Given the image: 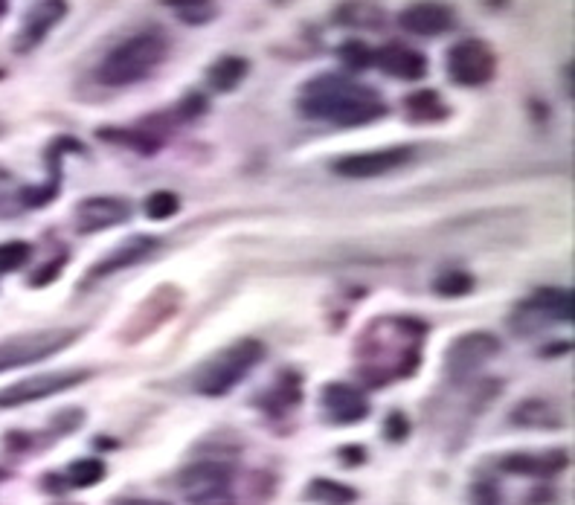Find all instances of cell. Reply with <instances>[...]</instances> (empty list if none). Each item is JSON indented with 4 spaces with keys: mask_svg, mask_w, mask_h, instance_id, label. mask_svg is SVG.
Here are the masks:
<instances>
[{
    "mask_svg": "<svg viewBox=\"0 0 575 505\" xmlns=\"http://www.w3.org/2000/svg\"><path fill=\"white\" fill-rule=\"evenodd\" d=\"M297 108L303 117L332 122L340 128L369 125L387 114V105L378 96V90L358 85L346 76H332V73L308 82L303 96L297 99Z\"/></svg>",
    "mask_w": 575,
    "mask_h": 505,
    "instance_id": "1",
    "label": "cell"
},
{
    "mask_svg": "<svg viewBox=\"0 0 575 505\" xmlns=\"http://www.w3.org/2000/svg\"><path fill=\"white\" fill-rule=\"evenodd\" d=\"M169 56V41L157 30H143L117 44L96 70L105 88H128L152 76Z\"/></svg>",
    "mask_w": 575,
    "mask_h": 505,
    "instance_id": "2",
    "label": "cell"
},
{
    "mask_svg": "<svg viewBox=\"0 0 575 505\" xmlns=\"http://www.w3.org/2000/svg\"><path fill=\"white\" fill-rule=\"evenodd\" d=\"M262 357H265V346L253 337H244L239 343L221 349L218 355H212L210 360H204L192 372L189 387L204 398H224L262 363Z\"/></svg>",
    "mask_w": 575,
    "mask_h": 505,
    "instance_id": "3",
    "label": "cell"
},
{
    "mask_svg": "<svg viewBox=\"0 0 575 505\" xmlns=\"http://www.w3.org/2000/svg\"><path fill=\"white\" fill-rule=\"evenodd\" d=\"M236 468L224 459L192 462L178 474V488L189 505H239L233 494Z\"/></svg>",
    "mask_w": 575,
    "mask_h": 505,
    "instance_id": "4",
    "label": "cell"
},
{
    "mask_svg": "<svg viewBox=\"0 0 575 505\" xmlns=\"http://www.w3.org/2000/svg\"><path fill=\"white\" fill-rule=\"evenodd\" d=\"M79 337H82L79 328H44V331L9 337L0 343V372L44 363L47 357L59 355L67 346H73Z\"/></svg>",
    "mask_w": 575,
    "mask_h": 505,
    "instance_id": "5",
    "label": "cell"
},
{
    "mask_svg": "<svg viewBox=\"0 0 575 505\" xmlns=\"http://www.w3.org/2000/svg\"><path fill=\"white\" fill-rule=\"evenodd\" d=\"M445 70H448V79L459 88H483L497 76V56L485 41L468 38L448 50Z\"/></svg>",
    "mask_w": 575,
    "mask_h": 505,
    "instance_id": "6",
    "label": "cell"
},
{
    "mask_svg": "<svg viewBox=\"0 0 575 505\" xmlns=\"http://www.w3.org/2000/svg\"><path fill=\"white\" fill-rule=\"evenodd\" d=\"M91 378V369H64V372L32 375L27 381H18V384H12V387L0 389V410H12V407H24V404H35V401L53 398V395H59V392L82 387V384L91 381Z\"/></svg>",
    "mask_w": 575,
    "mask_h": 505,
    "instance_id": "7",
    "label": "cell"
},
{
    "mask_svg": "<svg viewBox=\"0 0 575 505\" xmlns=\"http://www.w3.org/2000/svg\"><path fill=\"white\" fill-rule=\"evenodd\" d=\"M497 352H500V343L488 331H471V334L456 337L445 355V369H448L451 384L456 387L468 384Z\"/></svg>",
    "mask_w": 575,
    "mask_h": 505,
    "instance_id": "8",
    "label": "cell"
},
{
    "mask_svg": "<svg viewBox=\"0 0 575 505\" xmlns=\"http://www.w3.org/2000/svg\"><path fill=\"white\" fill-rule=\"evenodd\" d=\"M573 291L564 288H544L529 302L520 305L515 317V328L520 334H532L538 328L573 323Z\"/></svg>",
    "mask_w": 575,
    "mask_h": 505,
    "instance_id": "9",
    "label": "cell"
},
{
    "mask_svg": "<svg viewBox=\"0 0 575 505\" xmlns=\"http://www.w3.org/2000/svg\"><path fill=\"white\" fill-rule=\"evenodd\" d=\"M416 149L413 146H390V149L378 151H361V154H346L340 160H334L332 172L340 178L366 180V178H381L387 172H393L398 166L410 163Z\"/></svg>",
    "mask_w": 575,
    "mask_h": 505,
    "instance_id": "10",
    "label": "cell"
},
{
    "mask_svg": "<svg viewBox=\"0 0 575 505\" xmlns=\"http://www.w3.org/2000/svg\"><path fill=\"white\" fill-rule=\"evenodd\" d=\"M67 0H38L30 12L24 15V24L15 35V53H32L35 47L44 44V38L59 27L67 18Z\"/></svg>",
    "mask_w": 575,
    "mask_h": 505,
    "instance_id": "11",
    "label": "cell"
},
{
    "mask_svg": "<svg viewBox=\"0 0 575 505\" xmlns=\"http://www.w3.org/2000/svg\"><path fill=\"white\" fill-rule=\"evenodd\" d=\"M398 24H401V30L410 32V35L436 38V35H445V32L454 30L456 12L454 6L439 3V0H419V3H410L407 9H401Z\"/></svg>",
    "mask_w": 575,
    "mask_h": 505,
    "instance_id": "12",
    "label": "cell"
},
{
    "mask_svg": "<svg viewBox=\"0 0 575 505\" xmlns=\"http://www.w3.org/2000/svg\"><path fill=\"white\" fill-rule=\"evenodd\" d=\"M372 67H378L381 73L398 82H419L427 76V56L407 44L390 41L372 50Z\"/></svg>",
    "mask_w": 575,
    "mask_h": 505,
    "instance_id": "13",
    "label": "cell"
},
{
    "mask_svg": "<svg viewBox=\"0 0 575 505\" xmlns=\"http://www.w3.org/2000/svg\"><path fill=\"white\" fill-rule=\"evenodd\" d=\"M320 407L334 424H358L369 416V398L352 384H326L320 392Z\"/></svg>",
    "mask_w": 575,
    "mask_h": 505,
    "instance_id": "14",
    "label": "cell"
},
{
    "mask_svg": "<svg viewBox=\"0 0 575 505\" xmlns=\"http://www.w3.org/2000/svg\"><path fill=\"white\" fill-rule=\"evenodd\" d=\"M128 221V204L122 198H88L76 207V230L79 233H99Z\"/></svg>",
    "mask_w": 575,
    "mask_h": 505,
    "instance_id": "15",
    "label": "cell"
},
{
    "mask_svg": "<svg viewBox=\"0 0 575 505\" xmlns=\"http://www.w3.org/2000/svg\"><path fill=\"white\" fill-rule=\"evenodd\" d=\"M570 465V453L567 450H544V453H509L500 459V471L520 476H552L561 474Z\"/></svg>",
    "mask_w": 575,
    "mask_h": 505,
    "instance_id": "16",
    "label": "cell"
},
{
    "mask_svg": "<svg viewBox=\"0 0 575 505\" xmlns=\"http://www.w3.org/2000/svg\"><path fill=\"white\" fill-rule=\"evenodd\" d=\"M154 247H157V241H154L152 236L128 238L125 244L114 247L102 262H96V265L88 270V282L105 279V276H111V273H117V270H125L131 268V265H137V262H143Z\"/></svg>",
    "mask_w": 575,
    "mask_h": 505,
    "instance_id": "17",
    "label": "cell"
},
{
    "mask_svg": "<svg viewBox=\"0 0 575 505\" xmlns=\"http://www.w3.org/2000/svg\"><path fill=\"white\" fill-rule=\"evenodd\" d=\"M512 424L526 427V430H561L564 418L558 416V410H552L549 401L529 398V401L517 404L515 410H512Z\"/></svg>",
    "mask_w": 575,
    "mask_h": 505,
    "instance_id": "18",
    "label": "cell"
},
{
    "mask_svg": "<svg viewBox=\"0 0 575 505\" xmlns=\"http://www.w3.org/2000/svg\"><path fill=\"white\" fill-rule=\"evenodd\" d=\"M250 73V61L244 56H221L218 61H212L207 70V85L215 93H233L242 85Z\"/></svg>",
    "mask_w": 575,
    "mask_h": 505,
    "instance_id": "19",
    "label": "cell"
},
{
    "mask_svg": "<svg viewBox=\"0 0 575 505\" xmlns=\"http://www.w3.org/2000/svg\"><path fill=\"white\" fill-rule=\"evenodd\" d=\"M404 111H407V119L410 122H442L448 119L451 108L442 102L439 90H416L404 99Z\"/></svg>",
    "mask_w": 575,
    "mask_h": 505,
    "instance_id": "20",
    "label": "cell"
},
{
    "mask_svg": "<svg viewBox=\"0 0 575 505\" xmlns=\"http://www.w3.org/2000/svg\"><path fill=\"white\" fill-rule=\"evenodd\" d=\"M308 503L317 505H352L358 500V491L346 482H334V479H311L303 494Z\"/></svg>",
    "mask_w": 575,
    "mask_h": 505,
    "instance_id": "21",
    "label": "cell"
},
{
    "mask_svg": "<svg viewBox=\"0 0 575 505\" xmlns=\"http://www.w3.org/2000/svg\"><path fill=\"white\" fill-rule=\"evenodd\" d=\"M160 3L169 6L189 27H204V24L215 21V15H218L215 0H160Z\"/></svg>",
    "mask_w": 575,
    "mask_h": 505,
    "instance_id": "22",
    "label": "cell"
},
{
    "mask_svg": "<svg viewBox=\"0 0 575 505\" xmlns=\"http://www.w3.org/2000/svg\"><path fill=\"white\" fill-rule=\"evenodd\" d=\"M300 378L297 375H282L279 378V387L271 389L259 404H265V410L273 413V416H282V413H288L294 404H300Z\"/></svg>",
    "mask_w": 575,
    "mask_h": 505,
    "instance_id": "23",
    "label": "cell"
},
{
    "mask_svg": "<svg viewBox=\"0 0 575 505\" xmlns=\"http://www.w3.org/2000/svg\"><path fill=\"white\" fill-rule=\"evenodd\" d=\"M102 140L108 143H120V146H128V149L140 151V154H154L160 149V140L154 134H143V131H128V128H99L96 131Z\"/></svg>",
    "mask_w": 575,
    "mask_h": 505,
    "instance_id": "24",
    "label": "cell"
},
{
    "mask_svg": "<svg viewBox=\"0 0 575 505\" xmlns=\"http://www.w3.org/2000/svg\"><path fill=\"white\" fill-rule=\"evenodd\" d=\"M105 462L102 459H76V462H70V468H67V482L73 485V488H93V485H99L102 479H105Z\"/></svg>",
    "mask_w": 575,
    "mask_h": 505,
    "instance_id": "25",
    "label": "cell"
},
{
    "mask_svg": "<svg viewBox=\"0 0 575 505\" xmlns=\"http://www.w3.org/2000/svg\"><path fill=\"white\" fill-rule=\"evenodd\" d=\"M337 59L343 67L355 70V73H364L372 67V47L364 41H343L337 47Z\"/></svg>",
    "mask_w": 575,
    "mask_h": 505,
    "instance_id": "26",
    "label": "cell"
},
{
    "mask_svg": "<svg viewBox=\"0 0 575 505\" xmlns=\"http://www.w3.org/2000/svg\"><path fill=\"white\" fill-rule=\"evenodd\" d=\"M178 209H181V201H178L175 192L160 189V192H152V195L146 198V215H149L152 221H166V218H172Z\"/></svg>",
    "mask_w": 575,
    "mask_h": 505,
    "instance_id": "27",
    "label": "cell"
},
{
    "mask_svg": "<svg viewBox=\"0 0 575 505\" xmlns=\"http://www.w3.org/2000/svg\"><path fill=\"white\" fill-rule=\"evenodd\" d=\"M433 288H436V294H439V297L456 299V297H465V294L474 288V279H471L468 273H462V270H451V273L439 276Z\"/></svg>",
    "mask_w": 575,
    "mask_h": 505,
    "instance_id": "28",
    "label": "cell"
},
{
    "mask_svg": "<svg viewBox=\"0 0 575 505\" xmlns=\"http://www.w3.org/2000/svg\"><path fill=\"white\" fill-rule=\"evenodd\" d=\"M27 259H30V244H24V241H6V244H0V273L18 270Z\"/></svg>",
    "mask_w": 575,
    "mask_h": 505,
    "instance_id": "29",
    "label": "cell"
},
{
    "mask_svg": "<svg viewBox=\"0 0 575 505\" xmlns=\"http://www.w3.org/2000/svg\"><path fill=\"white\" fill-rule=\"evenodd\" d=\"M207 111H210V99H207L204 93H198V90L186 93L181 102H178V108H175V114L181 119H198L204 117Z\"/></svg>",
    "mask_w": 575,
    "mask_h": 505,
    "instance_id": "30",
    "label": "cell"
},
{
    "mask_svg": "<svg viewBox=\"0 0 575 505\" xmlns=\"http://www.w3.org/2000/svg\"><path fill=\"white\" fill-rule=\"evenodd\" d=\"M407 436H410V421H407V416H404V413H390L387 421H384V439L398 445V442H404Z\"/></svg>",
    "mask_w": 575,
    "mask_h": 505,
    "instance_id": "31",
    "label": "cell"
},
{
    "mask_svg": "<svg viewBox=\"0 0 575 505\" xmlns=\"http://www.w3.org/2000/svg\"><path fill=\"white\" fill-rule=\"evenodd\" d=\"M471 503L474 505H500V491L494 482H474L471 485Z\"/></svg>",
    "mask_w": 575,
    "mask_h": 505,
    "instance_id": "32",
    "label": "cell"
},
{
    "mask_svg": "<svg viewBox=\"0 0 575 505\" xmlns=\"http://www.w3.org/2000/svg\"><path fill=\"white\" fill-rule=\"evenodd\" d=\"M337 459L346 465V468H355V465H364L366 450L361 445H346L337 450Z\"/></svg>",
    "mask_w": 575,
    "mask_h": 505,
    "instance_id": "33",
    "label": "cell"
},
{
    "mask_svg": "<svg viewBox=\"0 0 575 505\" xmlns=\"http://www.w3.org/2000/svg\"><path fill=\"white\" fill-rule=\"evenodd\" d=\"M61 265H64V259H59V262H56V265H50V268L38 270V273H35V279H32V285L38 288V285H47L50 279H56V273L61 270Z\"/></svg>",
    "mask_w": 575,
    "mask_h": 505,
    "instance_id": "34",
    "label": "cell"
},
{
    "mask_svg": "<svg viewBox=\"0 0 575 505\" xmlns=\"http://www.w3.org/2000/svg\"><path fill=\"white\" fill-rule=\"evenodd\" d=\"M111 505H169V503H160V500H117V503H111Z\"/></svg>",
    "mask_w": 575,
    "mask_h": 505,
    "instance_id": "35",
    "label": "cell"
},
{
    "mask_svg": "<svg viewBox=\"0 0 575 505\" xmlns=\"http://www.w3.org/2000/svg\"><path fill=\"white\" fill-rule=\"evenodd\" d=\"M6 9H9V0H0V15H3Z\"/></svg>",
    "mask_w": 575,
    "mask_h": 505,
    "instance_id": "36",
    "label": "cell"
}]
</instances>
